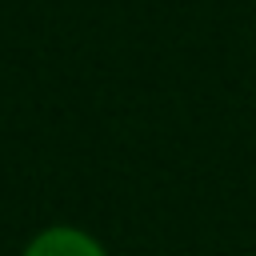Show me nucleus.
I'll use <instances>...</instances> for the list:
<instances>
[{"label": "nucleus", "instance_id": "nucleus-1", "mask_svg": "<svg viewBox=\"0 0 256 256\" xmlns=\"http://www.w3.org/2000/svg\"><path fill=\"white\" fill-rule=\"evenodd\" d=\"M20 256H108V252L92 232L72 228V224H52V228L36 232Z\"/></svg>", "mask_w": 256, "mask_h": 256}]
</instances>
